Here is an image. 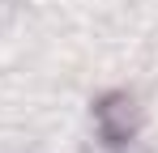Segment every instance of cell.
Wrapping results in <instances>:
<instances>
[{
	"label": "cell",
	"instance_id": "6da1fadb",
	"mask_svg": "<svg viewBox=\"0 0 158 153\" xmlns=\"http://www.w3.org/2000/svg\"><path fill=\"white\" fill-rule=\"evenodd\" d=\"M98 128H103V136L111 145H120V140L132 136V102H128V94H107L98 102Z\"/></svg>",
	"mask_w": 158,
	"mask_h": 153
}]
</instances>
